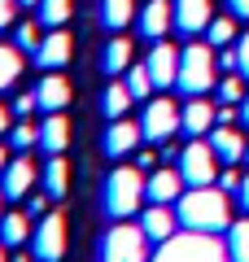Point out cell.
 <instances>
[{
  "instance_id": "12",
  "label": "cell",
  "mask_w": 249,
  "mask_h": 262,
  "mask_svg": "<svg viewBox=\"0 0 249 262\" xmlns=\"http://www.w3.org/2000/svg\"><path fill=\"white\" fill-rule=\"evenodd\" d=\"M171 5L179 35H205V27L214 22V0H171Z\"/></svg>"
},
{
  "instance_id": "18",
  "label": "cell",
  "mask_w": 249,
  "mask_h": 262,
  "mask_svg": "<svg viewBox=\"0 0 249 262\" xmlns=\"http://www.w3.org/2000/svg\"><path fill=\"white\" fill-rule=\"evenodd\" d=\"M205 140H210V149L219 153V162H232V166H236V162L245 158V149H249V140L236 131V122H232V127H214Z\"/></svg>"
},
{
  "instance_id": "49",
  "label": "cell",
  "mask_w": 249,
  "mask_h": 262,
  "mask_svg": "<svg viewBox=\"0 0 249 262\" xmlns=\"http://www.w3.org/2000/svg\"><path fill=\"white\" fill-rule=\"evenodd\" d=\"M245 162H249V149H245Z\"/></svg>"
},
{
  "instance_id": "41",
  "label": "cell",
  "mask_w": 249,
  "mask_h": 262,
  "mask_svg": "<svg viewBox=\"0 0 249 262\" xmlns=\"http://www.w3.org/2000/svg\"><path fill=\"white\" fill-rule=\"evenodd\" d=\"M9 114H13V110H5V105H0V140L9 136Z\"/></svg>"
},
{
  "instance_id": "39",
  "label": "cell",
  "mask_w": 249,
  "mask_h": 262,
  "mask_svg": "<svg viewBox=\"0 0 249 262\" xmlns=\"http://www.w3.org/2000/svg\"><path fill=\"white\" fill-rule=\"evenodd\" d=\"M227 13L240 22H249V0H227Z\"/></svg>"
},
{
  "instance_id": "35",
  "label": "cell",
  "mask_w": 249,
  "mask_h": 262,
  "mask_svg": "<svg viewBox=\"0 0 249 262\" xmlns=\"http://www.w3.org/2000/svg\"><path fill=\"white\" fill-rule=\"evenodd\" d=\"M236 70H240V75L249 79V31H245L240 39H236Z\"/></svg>"
},
{
  "instance_id": "37",
  "label": "cell",
  "mask_w": 249,
  "mask_h": 262,
  "mask_svg": "<svg viewBox=\"0 0 249 262\" xmlns=\"http://www.w3.org/2000/svg\"><path fill=\"white\" fill-rule=\"evenodd\" d=\"M13 13H18V0H0V31L13 27Z\"/></svg>"
},
{
  "instance_id": "16",
  "label": "cell",
  "mask_w": 249,
  "mask_h": 262,
  "mask_svg": "<svg viewBox=\"0 0 249 262\" xmlns=\"http://www.w3.org/2000/svg\"><path fill=\"white\" fill-rule=\"evenodd\" d=\"M140 227H144V236L149 241H171L175 236V227H179V214H175V206H157V201H149V210L140 214Z\"/></svg>"
},
{
  "instance_id": "42",
  "label": "cell",
  "mask_w": 249,
  "mask_h": 262,
  "mask_svg": "<svg viewBox=\"0 0 249 262\" xmlns=\"http://www.w3.org/2000/svg\"><path fill=\"white\" fill-rule=\"evenodd\" d=\"M236 196H240V210L249 214V175H245V184H240V192H236Z\"/></svg>"
},
{
  "instance_id": "30",
  "label": "cell",
  "mask_w": 249,
  "mask_h": 262,
  "mask_svg": "<svg viewBox=\"0 0 249 262\" xmlns=\"http://www.w3.org/2000/svg\"><path fill=\"white\" fill-rule=\"evenodd\" d=\"M227 253H232V262H249V219L227 227Z\"/></svg>"
},
{
  "instance_id": "1",
  "label": "cell",
  "mask_w": 249,
  "mask_h": 262,
  "mask_svg": "<svg viewBox=\"0 0 249 262\" xmlns=\"http://www.w3.org/2000/svg\"><path fill=\"white\" fill-rule=\"evenodd\" d=\"M175 214L179 227L188 232H227L232 227V210H227V192L219 184H205V188H188L184 196L175 201Z\"/></svg>"
},
{
  "instance_id": "29",
  "label": "cell",
  "mask_w": 249,
  "mask_h": 262,
  "mask_svg": "<svg viewBox=\"0 0 249 262\" xmlns=\"http://www.w3.org/2000/svg\"><path fill=\"white\" fill-rule=\"evenodd\" d=\"M35 9H39V22H44V27L53 31V27H66V22H70L74 0H39Z\"/></svg>"
},
{
  "instance_id": "3",
  "label": "cell",
  "mask_w": 249,
  "mask_h": 262,
  "mask_svg": "<svg viewBox=\"0 0 249 262\" xmlns=\"http://www.w3.org/2000/svg\"><path fill=\"white\" fill-rule=\"evenodd\" d=\"M149 262H232V253L214 232H188L184 227V232L157 245V253Z\"/></svg>"
},
{
  "instance_id": "19",
  "label": "cell",
  "mask_w": 249,
  "mask_h": 262,
  "mask_svg": "<svg viewBox=\"0 0 249 262\" xmlns=\"http://www.w3.org/2000/svg\"><path fill=\"white\" fill-rule=\"evenodd\" d=\"M35 96H39V110H44V114H61L66 105H70V83H66L57 70H48V75L39 79Z\"/></svg>"
},
{
  "instance_id": "7",
  "label": "cell",
  "mask_w": 249,
  "mask_h": 262,
  "mask_svg": "<svg viewBox=\"0 0 249 262\" xmlns=\"http://www.w3.org/2000/svg\"><path fill=\"white\" fill-rule=\"evenodd\" d=\"M140 131H144V140L153 144H166L175 131H184V114L171 96H157V101H144V114H140Z\"/></svg>"
},
{
  "instance_id": "34",
  "label": "cell",
  "mask_w": 249,
  "mask_h": 262,
  "mask_svg": "<svg viewBox=\"0 0 249 262\" xmlns=\"http://www.w3.org/2000/svg\"><path fill=\"white\" fill-rule=\"evenodd\" d=\"M214 184H219V188H223V192H227V196H232V192H240V184H245V175H236V166H232V162H227V170H223V175H219V179H214Z\"/></svg>"
},
{
  "instance_id": "11",
  "label": "cell",
  "mask_w": 249,
  "mask_h": 262,
  "mask_svg": "<svg viewBox=\"0 0 249 262\" xmlns=\"http://www.w3.org/2000/svg\"><path fill=\"white\" fill-rule=\"evenodd\" d=\"M70 53H74V39L66 35V27H53L35 48V66L39 70H66L70 66Z\"/></svg>"
},
{
  "instance_id": "25",
  "label": "cell",
  "mask_w": 249,
  "mask_h": 262,
  "mask_svg": "<svg viewBox=\"0 0 249 262\" xmlns=\"http://www.w3.org/2000/svg\"><path fill=\"white\" fill-rule=\"evenodd\" d=\"M131 101H136V96H131V92H127V83L118 79V83H110V88H105V96H101V110H105V118L114 122V118H127Z\"/></svg>"
},
{
  "instance_id": "23",
  "label": "cell",
  "mask_w": 249,
  "mask_h": 262,
  "mask_svg": "<svg viewBox=\"0 0 249 262\" xmlns=\"http://www.w3.org/2000/svg\"><path fill=\"white\" fill-rule=\"evenodd\" d=\"M101 66H105V75H127V66H131V39L114 35L110 44H105V53H101Z\"/></svg>"
},
{
  "instance_id": "6",
  "label": "cell",
  "mask_w": 249,
  "mask_h": 262,
  "mask_svg": "<svg viewBox=\"0 0 249 262\" xmlns=\"http://www.w3.org/2000/svg\"><path fill=\"white\" fill-rule=\"evenodd\" d=\"M179 175H184V184L188 188H205V184H214L219 179V153L210 149V140H193V144H184L179 149Z\"/></svg>"
},
{
  "instance_id": "48",
  "label": "cell",
  "mask_w": 249,
  "mask_h": 262,
  "mask_svg": "<svg viewBox=\"0 0 249 262\" xmlns=\"http://www.w3.org/2000/svg\"><path fill=\"white\" fill-rule=\"evenodd\" d=\"M0 262H9V258H5V245H0Z\"/></svg>"
},
{
  "instance_id": "31",
  "label": "cell",
  "mask_w": 249,
  "mask_h": 262,
  "mask_svg": "<svg viewBox=\"0 0 249 262\" xmlns=\"http://www.w3.org/2000/svg\"><path fill=\"white\" fill-rule=\"evenodd\" d=\"M9 149H18V153L39 149V127H31V122H18V127H9Z\"/></svg>"
},
{
  "instance_id": "47",
  "label": "cell",
  "mask_w": 249,
  "mask_h": 262,
  "mask_svg": "<svg viewBox=\"0 0 249 262\" xmlns=\"http://www.w3.org/2000/svg\"><path fill=\"white\" fill-rule=\"evenodd\" d=\"M18 5H39V0H18Z\"/></svg>"
},
{
  "instance_id": "13",
  "label": "cell",
  "mask_w": 249,
  "mask_h": 262,
  "mask_svg": "<svg viewBox=\"0 0 249 262\" xmlns=\"http://www.w3.org/2000/svg\"><path fill=\"white\" fill-rule=\"evenodd\" d=\"M179 53H184V48L162 44V39L149 48L144 66H149V75H153V83H157V88H175V79H179Z\"/></svg>"
},
{
  "instance_id": "9",
  "label": "cell",
  "mask_w": 249,
  "mask_h": 262,
  "mask_svg": "<svg viewBox=\"0 0 249 262\" xmlns=\"http://www.w3.org/2000/svg\"><path fill=\"white\" fill-rule=\"evenodd\" d=\"M144 192H149V201H157V206H175L179 196L188 192V184H184V175H179V166H157V170H149Z\"/></svg>"
},
{
  "instance_id": "14",
  "label": "cell",
  "mask_w": 249,
  "mask_h": 262,
  "mask_svg": "<svg viewBox=\"0 0 249 262\" xmlns=\"http://www.w3.org/2000/svg\"><path fill=\"white\" fill-rule=\"evenodd\" d=\"M179 114H184V131L193 136V140H201V136H210L214 122H219V105L205 101V96H188L184 105H179Z\"/></svg>"
},
{
  "instance_id": "15",
  "label": "cell",
  "mask_w": 249,
  "mask_h": 262,
  "mask_svg": "<svg viewBox=\"0 0 249 262\" xmlns=\"http://www.w3.org/2000/svg\"><path fill=\"white\" fill-rule=\"evenodd\" d=\"M140 140H144V131H140V122H131V118H114L110 122V131H105V158H127V153H136L140 149Z\"/></svg>"
},
{
  "instance_id": "36",
  "label": "cell",
  "mask_w": 249,
  "mask_h": 262,
  "mask_svg": "<svg viewBox=\"0 0 249 262\" xmlns=\"http://www.w3.org/2000/svg\"><path fill=\"white\" fill-rule=\"evenodd\" d=\"M31 110H39V96H35V92H22L18 101H13V114H22V118H27Z\"/></svg>"
},
{
  "instance_id": "17",
  "label": "cell",
  "mask_w": 249,
  "mask_h": 262,
  "mask_svg": "<svg viewBox=\"0 0 249 262\" xmlns=\"http://www.w3.org/2000/svg\"><path fill=\"white\" fill-rule=\"evenodd\" d=\"M35 179H39V170L31 166L27 158H13L9 166H5V175H0V192L9 196V201H18V196H27L31 188H35Z\"/></svg>"
},
{
  "instance_id": "2",
  "label": "cell",
  "mask_w": 249,
  "mask_h": 262,
  "mask_svg": "<svg viewBox=\"0 0 249 262\" xmlns=\"http://www.w3.org/2000/svg\"><path fill=\"white\" fill-rule=\"evenodd\" d=\"M144 170L140 166H114L110 175H105V188H101V206H105V214L118 223V219H131V214H140V201H149V192H144Z\"/></svg>"
},
{
  "instance_id": "20",
  "label": "cell",
  "mask_w": 249,
  "mask_h": 262,
  "mask_svg": "<svg viewBox=\"0 0 249 262\" xmlns=\"http://www.w3.org/2000/svg\"><path fill=\"white\" fill-rule=\"evenodd\" d=\"M66 144H70V122H66V114H48L39 122V149L53 158V153H66Z\"/></svg>"
},
{
  "instance_id": "44",
  "label": "cell",
  "mask_w": 249,
  "mask_h": 262,
  "mask_svg": "<svg viewBox=\"0 0 249 262\" xmlns=\"http://www.w3.org/2000/svg\"><path fill=\"white\" fill-rule=\"evenodd\" d=\"M240 122H245V127H249V96H245V101H240Z\"/></svg>"
},
{
  "instance_id": "24",
  "label": "cell",
  "mask_w": 249,
  "mask_h": 262,
  "mask_svg": "<svg viewBox=\"0 0 249 262\" xmlns=\"http://www.w3.org/2000/svg\"><path fill=\"white\" fill-rule=\"evenodd\" d=\"M27 210H22V214H18V210H13V214H0V245H5V249H18V245H27V232H31V227H27Z\"/></svg>"
},
{
  "instance_id": "43",
  "label": "cell",
  "mask_w": 249,
  "mask_h": 262,
  "mask_svg": "<svg viewBox=\"0 0 249 262\" xmlns=\"http://www.w3.org/2000/svg\"><path fill=\"white\" fill-rule=\"evenodd\" d=\"M27 214H44V196H31V201H27Z\"/></svg>"
},
{
  "instance_id": "21",
  "label": "cell",
  "mask_w": 249,
  "mask_h": 262,
  "mask_svg": "<svg viewBox=\"0 0 249 262\" xmlns=\"http://www.w3.org/2000/svg\"><path fill=\"white\" fill-rule=\"evenodd\" d=\"M131 13H136L131 0H96V22H101L105 31H114V35H118L122 27H131Z\"/></svg>"
},
{
  "instance_id": "10",
  "label": "cell",
  "mask_w": 249,
  "mask_h": 262,
  "mask_svg": "<svg viewBox=\"0 0 249 262\" xmlns=\"http://www.w3.org/2000/svg\"><path fill=\"white\" fill-rule=\"evenodd\" d=\"M175 27V5H166V0H144L136 13V31L140 39H166V31Z\"/></svg>"
},
{
  "instance_id": "8",
  "label": "cell",
  "mask_w": 249,
  "mask_h": 262,
  "mask_svg": "<svg viewBox=\"0 0 249 262\" xmlns=\"http://www.w3.org/2000/svg\"><path fill=\"white\" fill-rule=\"evenodd\" d=\"M31 253H35V262H61L66 258V219L61 214L39 219V227L31 232Z\"/></svg>"
},
{
  "instance_id": "27",
  "label": "cell",
  "mask_w": 249,
  "mask_h": 262,
  "mask_svg": "<svg viewBox=\"0 0 249 262\" xmlns=\"http://www.w3.org/2000/svg\"><path fill=\"white\" fill-rule=\"evenodd\" d=\"M236 22L240 18H232V13H227V18H219V13H214V22H210V27H205V44H214V48H232V44H236Z\"/></svg>"
},
{
  "instance_id": "32",
  "label": "cell",
  "mask_w": 249,
  "mask_h": 262,
  "mask_svg": "<svg viewBox=\"0 0 249 262\" xmlns=\"http://www.w3.org/2000/svg\"><path fill=\"white\" fill-rule=\"evenodd\" d=\"M245 75H223L219 79V101L223 105H240V101H245Z\"/></svg>"
},
{
  "instance_id": "38",
  "label": "cell",
  "mask_w": 249,
  "mask_h": 262,
  "mask_svg": "<svg viewBox=\"0 0 249 262\" xmlns=\"http://www.w3.org/2000/svg\"><path fill=\"white\" fill-rule=\"evenodd\" d=\"M136 166L144 170V175H149V170H157V153L153 149H136Z\"/></svg>"
},
{
  "instance_id": "46",
  "label": "cell",
  "mask_w": 249,
  "mask_h": 262,
  "mask_svg": "<svg viewBox=\"0 0 249 262\" xmlns=\"http://www.w3.org/2000/svg\"><path fill=\"white\" fill-rule=\"evenodd\" d=\"M9 262H31V258H27V253H18V258H9Z\"/></svg>"
},
{
  "instance_id": "45",
  "label": "cell",
  "mask_w": 249,
  "mask_h": 262,
  "mask_svg": "<svg viewBox=\"0 0 249 262\" xmlns=\"http://www.w3.org/2000/svg\"><path fill=\"white\" fill-rule=\"evenodd\" d=\"M5 166H9V153H5V144H0V175H5Z\"/></svg>"
},
{
  "instance_id": "50",
  "label": "cell",
  "mask_w": 249,
  "mask_h": 262,
  "mask_svg": "<svg viewBox=\"0 0 249 262\" xmlns=\"http://www.w3.org/2000/svg\"><path fill=\"white\" fill-rule=\"evenodd\" d=\"M0 196H5V192H0ZM0 214H5V210H0Z\"/></svg>"
},
{
  "instance_id": "33",
  "label": "cell",
  "mask_w": 249,
  "mask_h": 262,
  "mask_svg": "<svg viewBox=\"0 0 249 262\" xmlns=\"http://www.w3.org/2000/svg\"><path fill=\"white\" fill-rule=\"evenodd\" d=\"M39 39H44V35H39V31L31 27V22H22V27H13V44H18L22 53H31V57H35V48H39Z\"/></svg>"
},
{
  "instance_id": "22",
  "label": "cell",
  "mask_w": 249,
  "mask_h": 262,
  "mask_svg": "<svg viewBox=\"0 0 249 262\" xmlns=\"http://www.w3.org/2000/svg\"><path fill=\"white\" fill-rule=\"evenodd\" d=\"M39 184H44L48 196H66V188H70V166H66L61 153H53V158H48V166L39 170Z\"/></svg>"
},
{
  "instance_id": "28",
  "label": "cell",
  "mask_w": 249,
  "mask_h": 262,
  "mask_svg": "<svg viewBox=\"0 0 249 262\" xmlns=\"http://www.w3.org/2000/svg\"><path fill=\"white\" fill-rule=\"evenodd\" d=\"M122 83H127V92L136 96V101H149V96H153V88H157L144 61H140V66H127V75H122Z\"/></svg>"
},
{
  "instance_id": "4",
  "label": "cell",
  "mask_w": 249,
  "mask_h": 262,
  "mask_svg": "<svg viewBox=\"0 0 249 262\" xmlns=\"http://www.w3.org/2000/svg\"><path fill=\"white\" fill-rule=\"evenodd\" d=\"M175 88L184 96H205L219 88V61H214V44H188L184 53H179V79Z\"/></svg>"
},
{
  "instance_id": "40",
  "label": "cell",
  "mask_w": 249,
  "mask_h": 262,
  "mask_svg": "<svg viewBox=\"0 0 249 262\" xmlns=\"http://www.w3.org/2000/svg\"><path fill=\"white\" fill-rule=\"evenodd\" d=\"M219 70H236V44L219 53Z\"/></svg>"
},
{
  "instance_id": "5",
  "label": "cell",
  "mask_w": 249,
  "mask_h": 262,
  "mask_svg": "<svg viewBox=\"0 0 249 262\" xmlns=\"http://www.w3.org/2000/svg\"><path fill=\"white\" fill-rule=\"evenodd\" d=\"M149 236L144 227H131V223H114L110 232L101 236V249H96V262H149Z\"/></svg>"
},
{
  "instance_id": "26",
  "label": "cell",
  "mask_w": 249,
  "mask_h": 262,
  "mask_svg": "<svg viewBox=\"0 0 249 262\" xmlns=\"http://www.w3.org/2000/svg\"><path fill=\"white\" fill-rule=\"evenodd\" d=\"M22 75V48L18 44H0V92H9Z\"/></svg>"
}]
</instances>
